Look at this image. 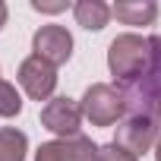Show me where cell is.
Returning a JSON list of instances; mask_svg holds the SVG:
<instances>
[{"label": "cell", "mask_w": 161, "mask_h": 161, "mask_svg": "<svg viewBox=\"0 0 161 161\" xmlns=\"http://www.w3.org/2000/svg\"><path fill=\"white\" fill-rule=\"evenodd\" d=\"M108 66L120 82H130V86L139 82L152 66V38H142L133 32L117 35L108 47Z\"/></svg>", "instance_id": "cell-1"}, {"label": "cell", "mask_w": 161, "mask_h": 161, "mask_svg": "<svg viewBox=\"0 0 161 161\" xmlns=\"http://www.w3.org/2000/svg\"><path fill=\"white\" fill-rule=\"evenodd\" d=\"M123 98L126 108L133 104V114L139 117H152L161 104V38H152V66L139 82H133V89L123 92Z\"/></svg>", "instance_id": "cell-2"}, {"label": "cell", "mask_w": 161, "mask_h": 161, "mask_svg": "<svg viewBox=\"0 0 161 161\" xmlns=\"http://www.w3.org/2000/svg\"><path fill=\"white\" fill-rule=\"evenodd\" d=\"M79 108H82V117L92 120V126H111L126 114V98H123L120 89H114L108 82H98L82 95Z\"/></svg>", "instance_id": "cell-3"}, {"label": "cell", "mask_w": 161, "mask_h": 161, "mask_svg": "<svg viewBox=\"0 0 161 161\" xmlns=\"http://www.w3.org/2000/svg\"><path fill=\"white\" fill-rule=\"evenodd\" d=\"M41 123L44 130L69 139V136H79V123H82V108L73 98H51L44 108H41Z\"/></svg>", "instance_id": "cell-4"}, {"label": "cell", "mask_w": 161, "mask_h": 161, "mask_svg": "<svg viewBox=\"0 0 161 161\" xmlns=\"http://www.w3.org/2000/svg\"><path fill=\"white\" fill-rule=\"evenodd\" d=\"M32 47H35V57H41L51 66H60L73 54V35L63 25H41L32 38Z\"/></svg>", "instance_id": "cell-5"}, {"label": "cell", "mask_w": 161, "mask_h": 161, "mask_svg": "<svg viewBox=\"0 0 161 161\" xmlns=\"http://www.w3.org/2000/svg\"><path fill=\"white\" fill-rule=\"evenodd\" d=\"M117 145H123L126 152H133L136 158L142 152H148L152 145H158V126L152 117H139V114H130L126 120H120L117 126Z\"/></svg>", "instance_id": "cell-6"}, {"label": "cell", "mask_w": 161, "mask_h": 161, "mask_svg": "<svg viewBox=\"0 0 161 161\" xmlns=\"http://www.w3.org/2000/svg\"><path fill=\"white\" fill-rule=\"evenodd\" d=\"M19 86L29 92V98L44 101V98H51L54 89H57V73H54L51 63H44L41 57L32 54L29 60L19 63Z\"/></svg>", "instance_id": "cell-7"}, {"label": "cell", "mask_w": 161, "mask_h": 161, "mask_svg": "<svg viewBox=\"0 0 161 161\" xmlns=\"http://www.w3.org/2000/svg\"><path fill=\"white\" fill-rule=\"evenodd\" d=\"M95 158H98V145L86 136L54 139L35 152V161H95Z\"/></svg>", "instance_id": "cell-8"}, {"label": "cell", "mask_w": 161, "mask_h": 161, "mask_svg": "<svg viewBox=\"0 0 161 161\" xmlns=\"http://www.w3.org/2000/svg\"><path fill=\"white\" fill-rule=\"evenodd\" d=\"M111 16H117L123 25H152L158 16V3H152V0H120L111 7Z\"/></svg>", "instance_id": "cell-9"}, {"label": "cell", "mask_w": 161, "mask_h": 161, "mask_svg": "<svg viewBox=\"0 0 161 161\" xmlns=\"http://www.w3.org/2000/svg\"><path fill=\"white\" fill-rule=\"evenodd\" d=\"M73 13H76V22L89 32H101L111 19V7L101 3V0H79L73 7Z\"/></svg>", "instance_id": "cell-10"}, {"label": "cell", "mask_w": 161, "mask_h": 161, "mask_svg": "<svg viewBox=\"0 0 161 161\" xmlns=\"http://www.w3.org/2000/svg\"><path fill=\"white\" fill-rule=\"evenodd\" d=\"M25 148H29V139L22 130L16 126L0 130V161H25Z\"/></svg>", "instance_id": "cell-11"}, {"label": "cell", "mask_w": 161, "mask_h": 161, "mask_svg": "<svg viewBox=\"0 0 161 161\" xmlns=\"http://www.w3.org/2000/svg\"><path fill=\"white\" fill-rule=\"evenodd\" d=\"M19 111H22V98H19L16 86L0 79V117H16Z\"/></svg>", "instance_id": "cell-12"}, {"label": "cell", "mask_w": 161, "mask_h": 161, "mask_svg": "<svg viewBox=\"0 0 161 161\" xmlns=\"http://www.w3.org/2000/svg\"><path fill=\"white\" fill-rule=\"evenodd\" d=\"M95 161H139L133 152H126L123 145H117V142H111V145H101L98 148V158Z\"/></svg>", "instance_id": "cell-13"}, {"label": "cell", "mask_w": 161, "mask_h": 161, "mask_svg": "<svg viewBox=\"0 0 161 161\" xmlns=\"http://www.w3.org/2000/svg\"><path fill=\"white\" fill-rule=\"evenodd\" d=\"M32 7L38 13H63L66 10V3H44V0H32Z\"/></svg>", "instance_id": "cell-14"}, {"label": "cell", "mask_w": 161, "mask_h": 161, "mask_svg": "<svg viewBox=\"0 0 161 161\" xmlns=\"http://www.w3.org/2000/svg\"><path fill=\"white\" fill-rule=\"evenodd\" d=\"M152 120H155V126H158V130H161V104H158V108H155V114H152Z\"/></svg>", "instance_id": "cell-15"}, {"label": "cell", "mask_w": 161, "mask_h": 161, "mask_svg": "<svg viewBox=\"0 0 161 161\" xmlns=\"http://www.w3.org/2000/svg\"><path fill=\"white\" fill-rule=\"evenodd\" d=\"M7 25V3H0V29Z\"/></svg>", "instance_id": "cell-16"}, {"label": "cell", "mask_w": 161, "mask_h": 161, "mask_svg": "<svg viewBox=\"0 0 161 161\" xmlns=\"http://www.w3.org/2000/svg\"><path fill=\"white\" fill-rule=\"evenodd\" d=\"M155 161H161V139H158V145H155Z\"/></svg>", "instance_id": "cell-17"}]
</instances>
